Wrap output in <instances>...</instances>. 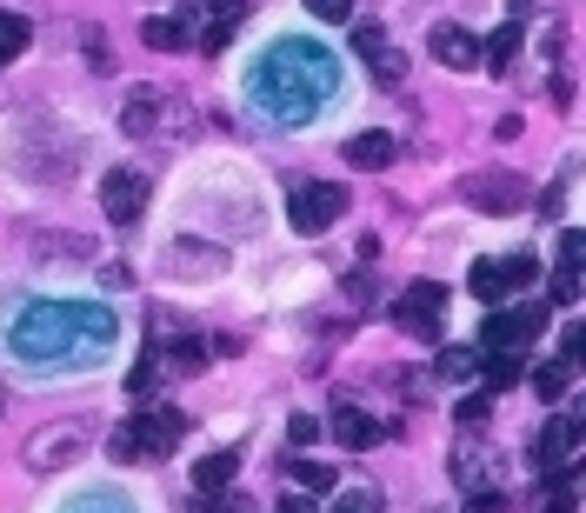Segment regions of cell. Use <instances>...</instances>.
<instances>
[{
  "label": "cell",
  "instance_id": "4316f807",
  "mask_svg": "<svg viewBox=\"0 0 586 513\" xmlns=\"http://www.w3.org/2000/svg\"><path fill=\"white\" fill-rule=\"evenodd\" d=\"M400 307H420V314H440V307H447V287H440V280H414V287L400 294Z\"/></svg>",
  "mask_w": 586,
  "mask_h": 513
},
{
  "label": "cell",
  "instance_id": "3957f363",
  "mask_svg": "<svg viewBox=\"0 0 586 513\" xmlns=\"http://www.w3.org/2000/svg\"><path fill=\"white\" fill-rule=\"evenodd\" d=\"M87 454V427L80 421H47V427H33L27 434V474H60V467H73Z\"/></svg>",
  "mask_w": 586,
  "mask_h": 513
},
{
  "label": "cell",
  "instance_id": "8d00e7d4",
  "mask_svg": "<svg viewBox=\"0 0 586 513\" xmlns=\"http://www.w3.org/2000/svg\"><path fill=\"white\" fill-rule=\"evenodd\" d=\"M307 7H314L320 20H334V27H347V20H354V0H307Z\"/></svg>",
  "mask_w": 586,
  "mask_h": 513
},
{
  "label": "cell",
  "instance_id": "7c38bea8",
  "mask_svg": "<svg viewBox=\"0 0 586 513\" xmlns=\"http://www.w3.org/2000/svg\"><path fill=\"white\" fill-rule=\"evenodd\" d=\"M334 441H340L347 454H367V447L387 441V421H374L367 407H347V401H340V414H334Z\"/></svg>",
  "mask_w": 586,
  "mask_h": 513
},
{
  "label": "cell",
  "instance_id": "4fadbf2b",
  "mask_svg": "<svg viewBox=\"0 0 586 513\" xmlns=\"http://www.w3.org/2000/svg\"><path fill=\"white\" fill-rule=\"evenodd\" d=\"M160 100H167V87H153V80H140V87L127 93V107H120V127H127L133 140H147V134H160Z\"/></svg>",
  "mask_w": 586,
  "mask_h": 513
},
{
  "label": "cell",
  "instance_id": "ab89813d",
  "mask_svg": "<svg viewBox=\"0 0 586 513\" xmlns=\"http://www.w3.org/2000/svg\"><path fill=\"white\" fill-rule=\"evenodd\" d=\"M547 93H554V107H567V100H574V73H560V67H554V80H547Z\"/></svg>",
  "mask_w": 586,
  "mask_h": 513
},
{
  "label": "cell",
  "instance_id": "e575fe53",
  "mask_svg": "<svg viewBox=\"0 0 586 513\" xmlns=\"http://www.w3.org/2000/svg\"><path fill=\"white\" fill-rule=\"evenodd\" d=\"M547 300H554V307L580 300V280H574V274H554V280H547Z\"/></svg>",
  "mask_w": 586,
  "mask_h": 513
},
{
  "label": "cell",
  "instance_id": "f35d334b",
  "mask_svg": "<svg viewBox=\"0 0 586 513\" xmlns=\"http://www.w3.org/2000/svg\"><path fill=\"white\" fill-rule=\"evenodd\" d=\"M560 260L567 267H586V234H560Z\"/></svg>",
  "mask_w": 586,
  "mask_h": 513
},
{
  "label": "cell",
  "instance_id": "7bdbcfd3",
  "mask_svg": "<svg viewBox=\"0 0 586 513\" xmlns=\"http://www.w3.org/2000/svg\"><path fill=\"white\" fill-rule=\"evenodd\" d=\"M560 361H574V367L586 361V327H574V334H567V354H560Z\"/></svg>",
  "mask_w": 586,
  "mask_h": 513
},
{
  "label": "cell",
  "instance_id": "484cf974",
  "mask_svg": "<svg viewBox=\"0 0 586 513\" xmlns=\"http://www.w3.org/2000/svg\"><path fill=\"white\" fill-rule=\"evenodd\" d=\"M574 387V361H547V367H534V394L540 401H560Z\"/></svg>",
  "mask_w": 586,
  "mask_h": 513
},
{
  "label": "cell",
  "instance_id": "e0dca14e",
  "mask_svg": "<svg viewBox=\"0 0 586 513\" xmlns=\"http://www.w3.org/2000/svg\"><path fill=\"white\" fill-rule=\"evenodd\" d=\"M240 20H247V0H213V20H207V33H200V53H220Z\"/></svg>",
  "mask_w": 586,
  "mask_h": 513
},
{
  "label": "cell",
  "instance_id": "ba28073f",
  "mask_svg": "<svg viewBox=\"0 0 586 513\" xmlns=\"http://www.w3.org/2000/svg\"><path fill=\"white\" fill-rule=\"evenodd\" d=\"M140 207H147V180H140V174H127V167H113V174L100 180V214H107L113 227H133V220H140Z\"/></svg>",
  "mask_w": 586,
  "mask_h": 513
},
{
  "label": "cell",
  "instance_id": "60d3db41",
  "mask_svg": "<svg viewBox=\"0 0 586 513\" xmlns=\"http://www.w3.org/2000/svg\"><path fill=\"white\" fill-rule=\"evenodd\" d=\"M460 421L480 427V421H487V394H467V401H460Z\"/></svg>",
  "mask_w": 586,
  "mask_h": 513
},
{
  "label": "cell",
  "instance_id": "8992f818",
  "mask_svg": "<svg viewBox=\"0 0 586 513\" xmlns=\"http://www.w3.org/2000/svg\"><path fill=\"white\" fill-rule=\"evenodd\" d=\"M447 467H454V481H460L467 494H480V487H500V481H507V461H500L487 441H454Z\"/></svg>",
  "mask_w": 586,
  "mask_h": 513
},
{
  "label": "cell",
  "instance_id": "b9f144b4",
  "mask_svg": "<svg viewBox=\"0 0 586 513\" xmlns=\"http://www.w3.org/2000/svg\"><path fill=\"white\" fill-rule=\"evenodd\" d=\"M107 454H113V461H120V467H127V461H133V454H140V441H133V434H113V441H107Z\"/></svg>",
  "mask_w": 586,
  "mask_h": 513
},
{
  "label": "cell",
  "instance_id": "d6a6232c",
  "mask_svg": "<svg viewBox=\"0 0 586 513\" xmlns=\"http://www.w3.org/2000/svg\"><path fill=\"white\" fill-rule=\"evenodd\" d=\"M80 40H87V60H93V73H107V67H113V53H107V33H100V27H80Z\"/></svg>",
  "mask_w": 586,
  "mask_h": 513
},
{
  "label": "cell",
  "instance_id": "603a6c76",
  "mask_svg": "<svg viewBox=\"0 0 586 513\" xmlns=\"http://www.w3.org/2000/svg\"><path fill=\"white\" fill-rule=\"evenodd\" d=\"M160 381H167V374H160V354H140V361H133V374H127V401H153V394H160Z\"/></svg>",
  "mask_w": 586,
  "mask_h": 513
},
{
  "label": "cell",
  "instance_id": "9c48e42d",
  "mask_svg": "<svg viewBox=\"0 0 586 513\" xmlns=\"http://www.w3.org/2000/svg\"><path fill=\"white\" fill-rule=\"evenodd\" d=\"M427 53H434L440 67H454V73H474V67H480V40H474L467 27H454V20H440V27L427 33Z\"/></svg>",
  "mask_w": 586,
  "mask_h": 513
},
{
  "label": "cell",
  "instance_id": "2e32d148",
  "mask_svg": "<svg viewBox=\"0 0 586 513\" xmlns=\"http://www.w3.org/2000/svg\"><path fill=\"white\" fill-rule=\"evenodd\" d=\"M394 154H400V147H394V134H380V127H374V134H354V140H347V160H354V167H367V174L394 167Z\"/></svg>",
  "mask_w": 586,
  "mask_h": 513
},
{
  "label": "cell",
  "instance_id": "f6af8a7d",
  "mask_svg": "<svg viewBox=\"0 0 586 513\" xmlns=\"http://www.w3.org/2000/svg\"><path fill=\"white\" fill-rule=\"evenodd\" d=\"M280 513H314V501H307V494H300V501L287 494V501H280Z\"/></svg>",
  "mask_w": 586,
  "mask_h": 513
},
{
  "label": "cell",
  "instance_id": "f1b7e54d",
  "mask_svg": "<svg viewBox=\"0 0 586 513\" xmlns=\"http://www.w3.org/2000/svg\"><path fill=\"white\" fill-rule=\"evenodd\" d=\"M207 354H213V347H200V341H173V347H167V367H173V374H200Z\"/></svg>",
  "mask_w": 586,
  "mask_h": 513
},
{
  "label": "cell",
  "instance_id": "ac0fdd59",
  "mask_svg": "<svg viewBox=\"0 0 586 513\" xmlns=\"http://www.w3.org/2000/svg\"><path fill=\"white\" fill-rule=\"evenodd\" d=\"M167 260H173V274H193V280H213L227 254H220V247H200V240H180V247H173Z\"/></svg>",
  "mask_w": 586,
  "mask_h": 513
},
{
  "label": "cell",
  "instance_id": "4dcf8cb0",
  "mask_svg": "<svg viewBox=\"0 0 586 513\" xmlns=\"http://www.w3.org/2000/svg\"><path fill=\"white\" fill-rule=\"evenodd\" d=\"M314 441H320V421H314V414H294V421H287V447H294V454H307Z\"/></svg>",
  "mask_w": 586,
  "mask_h": 513
},
{
  "label": "cell",
  "instance_id": "d590c367",
  "mask_svg": "<svg viewBox=\"0 0 586 513\" xmlns=\"http://www.w3.org/2000/svg\"><path fill=\"white\" fill-rule=\"evenodd\" d=\"M467 513H507V494L500 487H480V494H467Z\"/></svg>",
  "mask_w": 586,
  "mask_h": 513
},
{
  "label": "cell",
  "instance_id": "7402d4cb",
  "mask_svg": "<svg viewBox=\"0 0 586 513\" xmlns=\"http://www.w3.org/2000/svg\"><path fill=\"white\" fill-rule=\"evenodd\" d=\"M434 374L460 387V381H474V374H480V354H474V347H440V354H434Z\"/></svg>",
  "mask_w": 586,
  "mask_h": 513
},
{
  "label": "cell",
  "instance_id": "5b68a950",
  "mask_svg": "<svg viewBox=\"0 0 586 513\" xmlns=\"http://www.w3.org/2000/svg\"><path fill=\"white\" fill-rule=\"evenodd\" d=\"M347 214V187L340 180H307V187H294V200H287V220H294V234H327L334 220Z\"/></svg>",
  "mask_w": 586,
  "mask_h": 513
},
{
  "label": "cell",
  "instance_id": "cb8c5ba5",
  "mask_svg": "<svg viewBox=\"0 0 586 513\" xmlns=\"http://www.w3.org/2000/svg\"><path fill=\"white\" fill-rule=\"evenodd\" d=\"M27 40H33V27H27V13H13V7H0V67H7L13 53H27Z\"/></svg>",
  "mask_w": 586,
  "mask_h": 513
},
{
  "label": "cell",
  "instance_id": "52a82bcc",
  "mask_svg": "<svg viewBox=\"0 0 586 513\" xmlns=\"http://www.w3.org/2000/svg\"><path fill=\"white\" fill-rule=\"evenodd\" d=\"M540 327H547V314L540 307H507V314H494L487 320V354H520V347H534L540 341Z\"/></svg>",
  "mask_w": 586,
  "mask_h": 513
},
{
  "label": "cell",
  "instance_id": "83f0119b",
  "mask_svg": "<svg viewBox=\"0 0 586 513\" xmlns=\"http://www.w3.org/2000/svg\"><path fill=\"white\" fill-rule=\"evenodd\" d=\"M394 320H400L414 341H427V347L440 341V314H420V307H394Z\"/></svg>",
  "mask_w": 586,
  "mask_h": 513
},
{
  "label": "cell",
  "instance_id": "8fae6325",
  "mask_svg": "<svg viewBox=\"0 0 586 513\" xmlns=\"http://www.w3.org/2000/svg\"><path fill=\"white\" fill-rule=\"evenodd\" d=\"M180 427H187V421H180L173 407H153V414H140V421H133V441H140V454H147V461H167V454L180 447Z\"/></svg>",
  "mask_w": 586,
  "mask_h": 513
},
{
  "label": "cell",
  "instance_id": "d6986e66",
  "mask_svg": "<svg viewBox=\"0 0 586 513\" xmlns=\"http://www.w3.org/2000/svg\"><path fill=\"white\" fill-rule=\"evenodd\" d=\"M520 40H527V27H520V20H507V27L480 47V67H487V73H507V67H514V53H520Z\"/></svg>",
  "mask_w": 586,
  "mask_h": 513
},
{
  "label": "cell",
  "instance_id": "ffe728a7",
  "mask_svg": "<svg viewBox=\"0 0 586 513\" xmlns=\"http://www.w3.org/2000/svg\"><path fill=\"white\" fill-rule=\"evenodd\" d=\"M467 287H474V300H487V307H500V300L514 294V274H507V260H480Z\"/></svg>",
  "mask_w": 586,
  "mask_h": 513
},
{
  "label": "cell",
  "instance_id": "6da1fadb",
  "mask_svg": "<svg viewBox=\"0 0 586 513\" xmlns=\"http://www.w3.org/2000/svg\"><path fill=\"white\" fill-rule=\"evenodd\" d=\"M334 80H340V67L320 40H274L254 67V107L280 127H300L327 107Z\"/></svg>",
  "mask_w": 586,
  "mask_h": 513
},
{
  "label": "cell",
  "instance_id": "5bb4252c",
  "mask_svg": "<svg viewBox=\"0 0 586 513\" xmlns=\"http://www.w3.org/2000/svg\"><path fill=\"white\" fill-rule=\"evenodd\" d=\"M234 474H240V447H220V454H207V461L193 467V494L220 501V494L234 487Z\"/></svg>",
  "mask_w": 586,
  "mask_h": 513
},
{
  "label": "cell",
  "instance_id": "ee69618b",
  "mask_svg": "<svg viewBox=\"0 0 586 513\" xmlns=\"http://www.w3.org/2000/svg\"><path fill=\"white\" fill-rule=\"evenodd\" d=\"M540 513H574V487H554V494H547V507Z\"/></svg>",
  "mask_w": 586,
  "mask_h": 513
},
{
  "label": "cell",
  "instance_id": "836d02e7",
  "mask_svg": "<svg viewBox=\"0 0 586 513\" xmlns=\"http://www.w3.org/2000/svg\"><path fill=\"white\" fill-rule=\"evenodd\" d=\"M507 274H514V287H534V280H540V260H534V254H514Z\"/></svg>",
  "mask_w": 586,
  "mask_h": 513
},
{
  "label": "cell",
  "instance_id": "1f68e13d",
  "mask_svg": "<svg viewBox=\"0 0 586 513\" xmlns=\"http://www.w3.org/2000/svg\"><path fill=\"white\" fill-rule=\"evenodd\" d=\"M334 513H380V487H347L334 501Z\"/></svg>",
  "mask_w": 586,
  "mask_h": 513
},
{
  "label": "cell",
  "instance_id": "277c9868",
  "mask_svg": "<svg viewBox=\"0 0 586 513\" xmlns=\"http://www.w3.org/2000/svg\"><path fill=\"white\" fill-rule=\"evenodd\" d=\"M460 200H467L474 214H520V207L534 200V187H527L514 167H494V174H467V180H460Z\"/></svg>",
  "mask_w": 586,
  "mask_h": 513
},
{
  "label": "cell",
  "instance_id": "9a60e30c",
  "mask_svg": "<svg viewBox=\"0 0 586 513\" xmlns=\"http://www.w3.org/2000/svg\"><path fill=\"white\" fill-rule=\"evenodd\" d=\"M574 441H580V421H547V434L534 441V467H540V474H554V467L574 454Z\"/></svg>",
  "mask_w": 586,
  "mask_h": 513
},
{
  "label": "cell",
  "instance_id": "bcb514c9",
  "mask_svg": "<svg viewBox=\"0 0 586 513\" xmlns=\"http://www.w3.org/2000/svg\"><path fill=\"white\" fill-rule=\"evenodd\" d=\"M80 513H100V507H80Z\"/></svg>",
  "mask_w": 586,
  "mask_h": 513
},
{
  "label": "cell",
  "instance_id": "44dd1931",
  "mask_svg": "<svg viewBox=\"0 0 586 513\" xmlns=\"http://www.w3.org/2000/svg\"><path fill=\"white\" fill-rule=\"evenodd\" d=\"M140 40L160 47V53H180V47H187V27H180L173 13H153V20H140Z\"/></svg>",
  "mask_w": 586,
  "mask_h": 513
},
{
  "label": "cell",
  "instance_id": "f546056e",
  "mask_svg": "<svg viewBox=\"0 0 586 513\" xmlns=\"http://www.w3.org/2000/svg\"><path fill=\"white\" fill-rule=\"evenodd\" d=\"M294 481H300V487H307V494H327V487H334V481H340V474H334V467H327V461H300V467H294Z\"/></svg>",
  "mask_w": 586,
  "mask_h": 513
},
{
  "label": "cell",
  "instance_id": "74e56055",
  "mask_svg": "<svg viewBox=\"0 0 586 513\" xmlns=\"http://www.w3.org/2000/svg\"><path fill=\"white\" fill-rule=\"evenodd\" d=\"M520 134H527V120H520V114H500V120H494V140H500V147H514Z\"/></svg>",
  "mask_w": 586,
  "mask_h": 513
},
{
  "label": "cell",
  "instance_id": "30bf717a",
  "mask_svg": "<svg viewBox=\"0 0 586 513\" xmlns=\"http://www.w3.org/2000/svg\"><path fill=\"white\" fill-rule=\"evenodd\" d=\"M354 47L367 53V73H374L380 87H400V80H407V53H400V47H387V33H380V27H354Z\"/></svg>",
  "mask_w": 586,
  "mask_h": 513
},
{
  "label": "cell",
  "instance_id": "d4e9b609",
  "mask_svg": "<svg viewBox=\"0 0 586 513\" xmlns=\"http://www.w3.org/2000/svg\"><path fill=\"white\" fill-rule=\"evenodd\" d=\"M480 374H487V394H507V387H520V381H527L520 354H494V361H487Z\"/></svg>",
  "mask_w": 586,
  "mask_h": 513
},
{
  "label": "cell",
  "instance_id": "7a4b0ae2",
  "mask_svg": "<svg viewBox=\"0 0 586 513\" xmlns=\"http://www.w3.org/2000/svg\"><path fill=\"white\" fill-rule=\"evenodd\" d=\"M120 334V320L107 307H60V300H27L7 320V347L33 367L73 361V354H107Z\"/></svg>",
  "mask_w": 586,
  "mask_h": 513
}]
</instances>
